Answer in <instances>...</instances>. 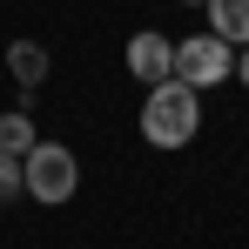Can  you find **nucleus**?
<instances>
[{
  "label": "nucleus",
  "instance_id": "1",
  "mask_svg": "<svg viewBox=\"0 0 249 249\" xmlns=\"http://www.w3.org/2000/svg\"><path fill=\"white\" fill-rule=\"evenodd\" d=\"M196 135H202V94L196 88H182L168 74L142 94V142L148 148H189Z\"/></svg>",
  "mask_w": 249,
  "mask_h": 249
},
{
  "label": "nucleus",
  "instance_id": "2",
  "mask_svg": "<svg viewBox=\"0 0 249 249\" xmlns=\"http://www.w3.org/2000/svg\"><path fill=\"white\" fill-rule=\"evenodd\" d=\"M74 189H81V162H74V148H68V142H34V148L20 155V196L61 209Z\"/></svg>",
  "mask_w": 249,
  "mask_h": 249
},
{
  "label": "nucleus",
  "instance_id": "3",
  "mask_svg": "<svg viewBox=\"0 0 249 249\" xmlns=\"http://www.w3.org/2000/svg\"><path fill=\"white\" fill-rule=\"evenodd\" d=\"M236 74V54H229V41L222 34H189V41H175V81L196 88V94H209V88H222Z\"/></svg>",
  "mask_w": 249,
  "mask_h": 249
},
{
  "label": "nucleus",
  "instance_id": "4",
  "mask_svg": "<svg viewBox=\"0 0 249 249\" xmlns=\"http://www.w3.org/2000/svg\"><path fill=\"white\" fill-rule=\"evenodd\" d=\"M122 54H128V74H135L142 88H155V81H168V74H175V41H168V34H155V27L128 34Z\"/></svg>",
  "mask_w": 249,
  "mask_h": 249
},
{
  "label": "nucleus",
  "instance_id": "5",
  "mask_svg": "<svg viewBox=\"0 0 249 249\" xmlns=\"http://www.w3.org/2000/svg\"><path fill=\"white\" fill-rule=\"evenodd\" d=\"M209 34L229 47H249V0H209Z\"/></svg>",
  "mask_w": 249,
  "mask_h": 249
},
{
  "label": "nucleus",
  "instance_id": "6",
  "mask_svg": "<svg viewBox=\"0 0 249 249\" xmlns=\"http://www.w3.org/2000/svg\"><path fill=\"white\" fill-rule=\"evenodd\" d=\"M7 68H14L20 88H41L47 81V47L41 41H14V47H7Z\"/></svg>",
  "mask_w": 249,
  "mask_h": 249
},
{
  "label": "nucleus",
  "instance_id": "7",
  "mask_svg": "<svg viewBox=\"0 0 249 249\" xmlns=\"http://www.w3.org/2000/svg\"><path fill=\"white\" fill-rule=\"evenodd\" d=\"M34 142H41V135H34V115H27V108H7V115H0V148H7V155H27Z\"/></svg>",
  "mask_w": 249,
  "mask_h": 249
},
{
  "label": "nucleus",
  "instance_id": "8",
  "mask_svg": "<svg viewBox=\"0 0 249 249\" xmlns=\"http://www.w3.org/2000/svg\"><path fill=\"white\" fill-rule=\"evenodd\" d=\"M14 196H20V155L0 148V202H14Z\"/></svg>",
  "mask_w": 249,
  "mask_h": 249
},
{
  "label": "nucleus",
  "instance_id": "9",
  "mask_svg": "<svg viewBox=\"0 0 249 249\" xmlns=\"http://www.w3.org/2000/svg\"><path fill=\"white\" fill-rule=\"evenodd\" d=\"M236 81L249 88V47H243V54H236Z\"/></svg>",
  "mask_w": 249,
  "mask_h": 249
},
{
  "label": "nucleus",
  "instance_id": "10",
  "mask_svg": "<svg viewBox=\"0 0 249 249\" xmlns=\"http://www.w3.org/2000/svg\"><path fill=\"white\" fill-rule=\"evenodd\" d=\"M182 7H209V0H182Z\"/></svg>",
  "mask_w": 249,
  "mask_h": 249
}]
</instances>
